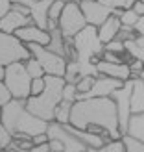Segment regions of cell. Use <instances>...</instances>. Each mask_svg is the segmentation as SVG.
<instances>
[{"label":"cell","mask_w":144,"mask_h":152,"mask_svg":"<svg viewBox=\"0 0 144 152\" xmlns=\"http://www.w3.org/2000/svg\"><path fill=\"white\" fill-rule=\"evenodd\" d=\"M69 124L74 128H80V130H87L89 126H98L107 132L111 141L122 137V134L118 130L117 108L111 96L76 100L70 108Z\"/></svg>","instance_id":"1"},{"label":"cell","mask_w":144,"mask_h":152,"mask_svg":"<svg viewBox=\"0 0 144 152\" xmlns=\"http://www.w3.org/2000/svg\"><path fill=\"white\" fill-rule=\"evenodd\" d=\"M43 78H44V89L35 96H28L24 100V108L32 115L46 121V123H52L57 104L61 102V91L65 80L61 76H50V74H44Z\"/></svg>","instance_id":"2"},{"label":"cell","mask_w":144,"mask_h":152,"mask_svg":"<svg viewBox=\"0 0 144 152\" xmlns=\"http://www.w3.org/2000/svg\"><path fill=\"white\" fill-rule=\"evenodd\" d=\"M4 86L7 87V91L11 93V98H17V100H26L30 96V83L32 78L24 69V63L22 61H15L4 67Z\"/></svg>","instance_id":"3"},{"label":"cell","mask_w":144,"mask_h":152,"mask_svg":"<svg viewBox=\"0 0 144 152\" xmlns=\"http://www.w3.org/2000/svg\"><path fill=\"white\" fill-rule=\"evenodd\" d=\"M85 26H87V22H85V17H83L81 10H80V2L67 0L63 11L57 19V28H59V32H61V35L65 39H72V37Z\"/></svg>","instance_id":"4"},{"label":"cell","mask_w":144,"mask_h":152,"mask_svg":"<svg viewBox=\"0 0 144 152\" xmlns=\"http://www.w3.org/2000/svg\"><path fill=\"white\" fill-rule=\"evenodd\" d=\"M28 50H30V56L35 58L39 65L43 67L44 74H50V76H61L65 74L67 69V59L63 56H57L54 52H50L46 47L43 45H35V43H28L26 45Z\"/></svg>","instance_id":"5"},{"label":"cell","mask_w":144,"mask_h":152,"mask_svg":"<svg viewBox=\"0 0 144 152\" xmlns=\"http://www.w3.org/2000/svg\"><path fill=\"white\" fill-rule=\"evenodd\" d=\"M30 56L28 47L19 41L13 34L0 32V67H6L15 61H26Z\"/></svg>","instance_id":"6"},{"label":"cell","mask_w":144,"mask_h":152,"mask_svg":"<svg viewBox=\"0 0 144 152\" xmlns=\"http://www.w3.org/2000/svg\"><path fill=\"white\" fill-rule=\"evenodd\" d=\"M131 83L133 80H126L122 87H118L117 91L111 93V98L115 102V108H117V119H118V130L120 134H126V128H127V121H130L131 115V110H130V95H131Z\"/></svg>","instance_id":"7"},{"label":"cell","mask_w":144,"mask_h":152,"mask_svg":"<svg viewBox=\"0 0 144 152\" xmlns=\"http://www.w3.org/2000/svg\"><path fill=\"white\" fill-rule=\"evenodd\" d=\"M46 126L48 123L46 121H43L39 117L32 115L26 108H22L19 111V117L15 121V126H13V137L17 134H26L28 137H33V135H39V134H44L46 132Z\"/></svg>","instance_id":"8"},{"label":"cell","mask_w":144,"mask_h":152,"mask_svg":"<svg viewBox=\"0 0 144 152\" xmlns=\"http://www.w3.org/2000/svg\"><path fill=\"white\" fill-rule=\"evenodd\" d=\"M46 135H48V139L61 141L63 152H81V150H85V145H83L81 141L76 139L74 135L65 128V124H59V123H56V121L48 123V126H46Z\"/></svg>","instance_id":"9"},{"label":"cell","mask_w":144,"mask_h":152,"mask_svg":"<svg viewBox=\"0 0 144 152\" xmlns=\"http://www.w3.org/2000/svg\"><path fill=\"white\" fill-rule=\"evenodd\" d=\"M122 86H124V82L98 74L94 78L93 87H90L87 93H76V100H83V98H98V96H111L113 91H117Z\"/></svg>","instance_id":"10"},{"label":"cell","mask_w":144,"mask_h":152,"mask_svg":"<svg viewBox=\"0 0 144 152\" xmlns=\"http://www.w3.org/2000/svg\"><path fill=\"white\" fill-rule=\"evenodd\" d=\"M80 10H81V13H83V17H85V22H87V24L96 26V28L100 26L102 22L107 20L111 15L118 13V10L113 11V10H109V7L102 6L100 2H96V0H85V2H80Z\"/></svg>","instance_id":"11"},{"label":"cell","mask_w":144,"mask_h":152,"mask_svg":"<svg viewBox=\"0 0 144 152\" xmlns=\"http://www.w3.org/2000/svg\"><path fill=\"white\" fill-rule=\"evenodd\" d=\"M13 35L17 37L19 41H22L24 45L35 43V45H43V47H46L48 41H50V32H46V30H43L39 26H35L33 22H32V24H28V26L19 28Z\"/></svg>","instance_id":"12"},{"label":"cell","mask_w":144,"mask_h":152,"mask_svg":"<svg viewBox=\"0 0 144 152\" xmlns=\"http://www.w3.org/2000/svg\"><path fill=\"white\" fill-rule=\"evenodd\" d=\"M94 65H96V72L102 74V76H109V78H115V80H120V82H126V80L131 78L127 63H111V61L98 59Z\"/></svg>","instance_id":"13"},{"label":"cell","mask_w":144,"mask_h":152,"mask_svg":"<svg viewBox=\"0 0 144 152\" xmlns=\"http://www.w3.org/2000/svg\"><path fill=\"white\" fill-rule=\"evenodd\" d=\"M32 24V19L30 15H20L17 11H7L4 17H0V32L4 34H15L19 28Z\"/></svg>","instance_id":"14"},{"label":"cell","mask_w":144,"mask_h":152,"mask_svg":"<svg viewBox=\"0 0 144 152\" xmlns=\"http://www.w3.org/2000/svg\"><path fill=\"white\" fill-rule=\"evenodd\" d=\"M130 110L131 113H144V78H131Z\"/></svg>","instance_id":"15"},{"label":"cell","mask_w":144,"mask_h":152,"mask_svg":"<svg viewBox=\"0 0 144 152\" xmlns=\"http://www.w3.org/2000/svg\"><path fill=\"white\" fill-rule=\"evenodd\" d=\"M118 28H120V20H118V17H117V13H115V15H111L107 20L102 22V24L96 28V34H98V39H100V43L105 45V43H109L111 39H117Z\"/></svg>","instance_id":"16"},{"label":"cell","mask_w":144,"mask_h":152,"mask_svg":"<svg viewBox=\"0 0 144 152\" xmlns=\"http://www.w3.org/2000/svg\"><path fill=\"white\" fill-rule=\"evenodd\" d=\"M126 134L144 143V113H131L127 121Z\"/></svg>","instance_id":"17"},{"label":"cell","mask_w":144,"mask_h":152,"mask_svg":"<svg viewBox=\"0 0 144 152\" xmlns=\"http://www.w3.org/2000/svg\"><path fill=\"white\" fill-rule=\"evenodd\" d=\"M46 48H48L50 52H54V54L65 58V37L61 35L59 28H57V30H52V32H50V41H48V45H46Z\"/></svg>","instance_id":"18"},{"label":"cell","mask_w":144,"mask_h":152,"mask_svg":"<svg viewBox=\"0 0 144 152\" xmlns=\"http://www.w3.org/2000/svg\"><path fill=\"white\" fill-rule=\"evenodd\" d=\"M70 108H72L70 102H65V100L59 102L57 108H56V113H54V121H56V123H59V124H69Z\"/></svg>","instance_id":"19"},{"label":"cell","mask_w":144,"mask_h":152,"mask_svg":"<svg viewBox=\"0 0 144 152\" xmlns=\"http://www.w3.org/2000/svg\"><path fill=\"white\" fill-rule=\"evenodd\" d=\"M117 17L120 20V26H131L133 28L135 24H137V20H139V15L135 13L131 7H130V10H118Z\"/></svg>","instance_id":"20"},{"label":"cell","mask_w":144,"mask_h":152,"mask_svg":"<svg viewBox=\"0 0 144 152\" xmlns=\"http://www.w3.org/2000/svg\"><path fill=\"white\" fill-rule=\"evenodd\" d=\"M24 63V69H26V72L30 74V78H43L44 76V71H43V67L39 65V61H37L35 58H28L26 61H22Z\"/></svg>","instance_id":"21"},{"label":"cell","mask_w":144,"mask_h":152,"mask_svg":"<svg viewBox=\"0 0 144 152\" xmlns=\"http://www.w3.org/2000/svg\"><path fill=\"white\" fill-rule=\"evenodd\" d=\"M120 141H122V145L127 152H144V143L131 137V135H127V134H124L122 137H120Z\"/></svg>","instance_id":"22"},{"label":"cell","mask_w":144,"mask_h":152,"mask_svg":"<svg viewBox=\"0 0 144 152\" xmlns=\"http://www.w3.org/2000/svg\"><path fill=\"white\" fill-rule=\"evenodd\" d=\"M96 2H100L102 6L109 7L113 11H117V10H130L135 0H96Z\"/></svg>","instance_id":"23"},{"label":"cell","mask_w":144,"mask_h":152,"mask_svg":"<svg viewBox=\"0 0 144 152\" xmlns=\"http://www.w3.org/2000/svg\"><path fill=\"white\" fill-rule=\"evenodd\" d=\"M94 78H96V76H81V78L74 83V86H76V93H87V91L93 87Z\"/></svg>","instance_id":"24"},{"label":"cell","mask_w":144,"mask_h":152,"mask_svg":"<svg viewBox=\"0 0 144 152\" xmlns=\"http://www.w3.org/2000/svg\"><path fill=\"white\" fill-rule=\"evenodd\" d=\"M103 50H105V52H113V54H118V56L126 54L124 43L118 41V39H111L109 43H105V45H103Z\"/></svg>","instance_id":"25"},{"label":"cell","mask_w":144,"mask_h":152,"mask_svg":"<svg viewBox=\"0 0 144 152\" xmlns=\"http://www.w3.org/2000/svg\"><path fill=\"white\" fill-rule=\"evenodd\" d=\"M135 35H137V32H135L131 26H120L118 28V34H117V39L126 43V41H133Z\"/></svg>","instance_id":"26"},{"label":"cell","mask_w":144,"mask_h":152,"mask_svg":"<svg viewBox=\"0 0 144 152\" xmlns=\"http://www.w3.org/2000/svg\"><path fill=\"white\" fill-rule=\"evenodd\" d=\"M65 4H67V0H56V2L48 7V19L50 20H57L61 11H63V7H65Z\"/></svg>","instance_id":"27"},{"label":"cell","mask_w":144,"mask_h":152,"mask_svg":"<svg viewBox=\"0 0 144 152\" xmlns=\"http://www.w3.org/2000/svg\"><path fill=\"white\" fill-rule=\"evenodd\" d=\"M61 100L70 102V104H74V102H76V86H74V83H65V86H63V91H61Z\"/></svg>","instance_id":"28"},{"label":"cell","mask_w":144,"mask_h":152,"mask_svg":"<svg viewBox=\"0 0 144 152\" xmlns=\"http://www.w3.org/2000/svg\"><path fill=\"white\" fill-rule=\"evenodd\" d=\"M43 89H44V78H33L30 83V96L39 95Z\"/></svg>","instance_id":"29"},{"label":"cell","mask_w":144,"mask_h":152,"mask_svg":"<svg viewBox=\"0 0 144 152\" xmlns=\"http://www.w3.org/2000/svg\"><path fill=\"white\" fill-rule=\"evenodd\" d=\"M11 141H13V135L6 130L2 124H0V148H2V150H4V148H7Z\"/></svg>","instance_id":"30"},{"label":"cell","mask_w":144,"mask_h":152,"mask_svg":"<svg viewBox=\"0 0 144 152\" xmlns=\"http://www.w3.org/2000/svg\"><path fill=\"white\" fill-rule=\"evenodd\" d=\"M103 148H105V152H127L124 148V145H122V141H120V139L109 141L107 145H103Z\"/></svg>","instance_id":"31"},{"label":"cell","mask_w":144,"mask_h":152,"mask_svg":"<svg viewBox=\"0 0 144 152\" xmlns=\"http://www.w3.org/2000/svg\"><path fill=\"white\" fill-rule=\"evenodd\" d=\"M9 100H11V93H9V91H7V87L4 86V82L0 80V108H2V106H6Z\"/></svg>","instance_id":"32"},{"label":"cell","mask_w":144,"mask_h":152,"mask_svg":"<svg viewBox=\"0 0 144 152\" xmlns=\"http://www.w3.org/2000/svg\"><path fill=\"white\" fill-rule=\"evenodd\" d=\"M9 10H11V11H17V13H20V15H30V7L22 6V4H11Z\"/></svg>","instance_id":"33"},{"label":"cell","mask_w":144,"mask_h":152,"mask_svg":"<svg viewBox=\"0 0 144 152\" xmlns=\"http://www.w3.org/2000/svg\"><path fill=\"white\" fill-rule=\"evenodd\" d=\"M131 10L137 13L139 17H142V15H144V2H140V0H135L133 6H131Z\"/></svg>","instance_id":"34"},{"label":"cell","mask_w":144,"mask_h":152,"mask_svg":"<svg viewBox=\"0 0 144 152\" xmlns=\"http://www.w3.org/2000/svg\"><path fill=\"white\" fill-rule=\"evenodd\" d=\"M32 143H33V145H43V143H48L46 132H44V134H39V135H33V137H32Z\"/></svg>","instance_id":"35"},{"label":"cell","mask_w":144,"mask_h":152,"mask_svg":"<svg viewBox=\"0 0 144 152\" xmlns=\"http://www.w3.org/2000/svg\"><path fill=\"white\" fill-rule=\"evenodd\" d=\"M133 30L137 32V35H144V15L139 17V20H137V24L133 26Z\"/></svg>","instance_id":"36"},{"label":"cell","mask_w":144,"mask_h":152,"mask_svg":"<svg viewBox=\"0 0 144 152\" xmlns=\"http://www.w3.org/2000/svg\"><path fill=\"white\" fill-rule=\"evenodd\" d=\"M9 7H11L9 0H0V17H4V15L9 11Z\"/></svg>","instance_id":"37"},{"label":"cell","mask_w":144,"mask_h":152,"mask_svg":"<svg viewBox=\"0 0 144 152\" xmlns=\"http://www.w3.org/2000/svg\"><path fill=\"white\" fill-rule=\"evenodd\" d=\"M28 152H50V148H48V143H43V145H32V148Z\"/></svg>","instance_id":"38"},{"label":"cell","mask_w":144,"mask_h":152,"mask_svg":"<svg viewBox=\"0 0 144 152\" xmlns=\"http://www.w3.org/2000/svg\"><path fill=\"white\" fill-rule=\"evenodd\" d=\"M11 4H22V6H26V7H30L33 4V0H9Z\"/></svg>","instance_id":"39"},{"label":"cell","mask_w":144,"mask_h":152,"mask_svg":"<svg viewBox=\"0 0 144 152\" xmlns=\"http://www.w3.org/2000/svg\"><path fill=\"white\" fill-rule=\"evenodd\" d=\"M81 152H105V148H103V147H100V148H93V147H85V150H81Z\"/></svg>","instance_id":"40"},{"label":"cell","mask_w":144,"mask_h":152,"mask_svg":"<svg viewBox=\"0 0 144 152\" xmlns=\"http://www.w3.org/2000/svg\"><path fill=\"white\" fill-rule=\"evenodd\" d=\"M2 152H19L17 148H13V147H7V148H4Z\"/></svg>","instance_id":"41"},{"label":"cell","mask_w":144,"mask_h":152,"mask_svg":"<svg viewBox=\"0 0 144 152\" xmlns=\"http://www.w3.org/2000/svg\"><path fill=\"white\" fill-rule=\"evenodd\" d=\"M4 78V67H0V80Z\"/></svg>","instance_id":"42"},{"label":"cell","mask_w":144,"mask_h":152,"mask_svg":"<svg viewBox=\"0 0 144 152\" xmlns=\"http://www.w3.org/2000/svg\"><path fill=\"white\" fill-rule=\"evenodd\" d=\"M70 2H85V0H70Z\"/></svg>","instance_id":"43"},{"label":"cell","mask_w":144,"mask_h":152,"mask_svg":"<svg viewBox=\"0 0 144 152\" xmlns=\"http://www.w3.org/2000/svg\"><path fill=\"white\" fill-rule=\"evenodd\" d=\"M33 2H37V0H33Z\"/></svg>","instance_id":"44"},{"label":"cell","mask_w":144,"mask_h":152,"mask_svg":"<svg viewBox=\"0 0 144 152\" xmlns=\"http://www.w3.org/2000/svg\"><path fill=\"white\" fill-rule=\"evenodd\" d=\"M140 2H144V0H140Z\"/></svg>","instance_id":"45"},{"label":"cell","mask_w":144,"mask_h":152,"mask_svg":"<svg viewBox=\"0 0 144 152\" xmlns=\"http://www.w3.org/2000/svg\"><path fill=\"white\" fill-rule=\"evenodd\" d=\"M0 152H2V148H0Z\"/></svg>","instance_id":"46"}]
</instances>
